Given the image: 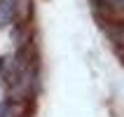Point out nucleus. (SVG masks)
Listing matches in <instances>:
<instances>
[{
    "instance_id": "1",
    "label": "nucleus",
    "mask_w": 124,
    "mask_h": 117,
    "mask_svg": "<svg viewBox=\"0 0 124 117\" xmlns=\"http://www.w3.org/2000/svg\"><path fill=\"white\" fill-rule=\"evenodd\" d=\"M103 31L117 49H124V21H103Z\"/></svg>"
},
{
    "instance_id": "2",
    "label": "nucleus",
    "mask_w": 124,
    "mask_h": 117,
    "mask_svg": "<svg viewBox=\"0 0 124 117\" xmlns=\"http://www.w3.org/2000/svg\"><path fill=\"white\" fill-rule=\"evenodd\" d=\"M16 14H19L16 0H0V26H9Z\"/></svg>"
}]
</instances>
